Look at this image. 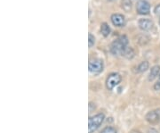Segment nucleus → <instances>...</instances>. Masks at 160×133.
Listing matches in <instances>:
<instances>
[{"label": "nucleus", "instance_id": "nucleus-1", "mask_svg": "<svg viewBox=\"0 0 160 133\" xmlns=\"http://www.w3.org/2000/svg\"><path fill=\"white\" fill-rule=\"evenodd\" d=\"M127 45H128V39L127 36L123 35L118 40L112 42V44L110 45V52L115 55H123L124 51L127 47Z\"/></svg>", "mask_w": 160, "mask_h": 133}, {"label": "nucleus", "instance_id": "nucleus-2", "mask_svg": "<svg viewBox=\"0 0 160 133\" xmlns=\"http://www.w3.org/2000/svg\"><path fill=\"white\" fill-rule=\"evenodd\" d=\"M105 116L103 113H98L94 116H92L88 120V131L89 133H93L101 125Z\"/></svg>", "mask_w": 160, "mask_h": 133}, {"label": "nucleus", "instance_id": "nucleus-3", "mask_svg": "<svg viewBox=\"0 0 160 133\" xmlns=\"http://www.w3.org/2000/svg\"><path fill=\"white\" fill-rule=\"evenodd\" d=\"M121 80H122V78H121V76H120L118 73H110L108 76V78H107L106 80L107 88L109 90H112L115 87L118 86L120 82H121Z\"/></svg>", "mask_w": 160, "mask_h": 133}, {"label": "nucleus", "instance_id": "nucleus-4", "mask_svg": "<svg viewBox=\"0 0 160 133\" xmlns=\"http://www.w3.org/2000/svg\"><path fill=\"white\" fill-rule=\"evenodd\" d=\"M89 71L93 73H99L103 70V62L100 59H93L88 64Z\"/></svg>", "mask_w": 160, "mask_h": 133}, {"label": "nucleus", "instance_id": "nucleus-5", "mask_svg": "<svg viewBox=\"0 0 160 133\" xmlns=\"http://www.w3.org/2000/svg\"><path fill=\"white\" fill-rule=\"evenodd\" d=\"M136 11L141 15L149 14L150 11V5L145 0H140L136 5Z\"/></svg>", "mask_w": 160, "mask_h": 133}, {"label": "nucleus", "instance_id": "nucleus-6", "mask_svg": "<svg viewBox=\"0 0 160 133\" xmlns=\"http://www.w3.org/2000/svg\"><path fill=\"white\" fill-rule=\"evenodd\" d=\"M146 120L150 124H156L160 121V109L150 111L146 114Z\"/></svg>", "mask_w": 160, "mask_h": 133}, {"label": "nucleus", "instance_id": "nucleus-7", "mask_svg": "<svg viewBox=\"0 0 160 133\" xmlns=\"http://www.w3.org/2000/svg\"><path fill=\"white\" fill-rule=\"evenodd\" d=\"M111 21L115 26L123 27L126 24L125 17L120 13H114L111 15Z\"/></svg>", "mask_w": 160, "mask_h": 133}, {"label": "nucleus", "instance_id": "nucleus-8", "mask_svg": "<svg viewBox=\"0 0 160 133\" xmlns=\"http://www.w3.org/2000/svg\"><path fill=\"white\" fill-rule=\"evenodd\" d=\"M138 24H139L140 30H142L144 31H150L153 28L154 25L153 21L151 20H149V19H140Z\"/></svg>", "mask_w": 160, "mask_h": 133}, {"label": "nucleus", "instance_id": "nucleus-9", "mask_svg": "<svg viewBox=\"0 0 160 133\" xmlns=\"http://www.w3.org/2000/svg\"><path fill=\"white\" fill-rule=\"evenodd\" d=\"M160 73V66L159 65H155L151 68L150 73L149 76V80H153L155 78H157L158 76Z\"/></svg>", "mask_w": 160, "mask_h": 133}, {"label": "nucleus", "instance_id": "nucleus-10", "mask_svg": "<svg viewBox=\"0 0 160 133\" xmlns=\"http://www.w3.org/2000/svg\"><path fill=\"white\" fill-rule=\"evenodd\" d=\"M100 32L104 36V37H108L109 33H110V28L109 26V24L106 22L101 23L100 25Z\"/></svg>", "mask_w": 160, "mask_h": 133}, {"label": "nucleus", "instance_id": "nucleus-11", "mask_svg": "<svg viewBox=\"0 0 160 133\" xmlns=\"http://www.w3.org/2000/svg\"><path fill=\"white\" fill-rule=\"evenodd\" d=\"M149 62L143 61V62H141L140 64L138 65V67H137V71H138V73H144V72H146L147 70L149 69Z\"/></svg>", "mask_w": 160, "mask_h": 133}, {"label": "nucleus", "instance_id": "nucleus-12", "mask_svg": "<svg viewBox=\"0 0 160 133\" xmlns=\"http://www.w3.org/2000/svg\"><path fill=\"white\" fill-rule=\"evenodd\" d=\"M122 7L126 12H130L132 9L131 0H122Z\"/></svg>", "mask_w": 160, "mask_h": 133}, {"label": "nucleus", "instance_id": "nucleus-13", "mask_svg": "<svg viewBox=\"0 0 160 133\" xmlns=\"http://www.w3.org/2000/svg\"><path fill=\"white\" fill-rule=\"evenodd\" d=\"M122 55H124V56H126L127 58L128 59H130V58H132L133 55H134V52H133V50L132 48H130V47H127L126 48V50L124 51V53Z\"/></svg>", "mask_w": 160, "mask_h": 133}, {"label": "nucleus", "instance_id": "nucleus-14", "mask_svg": "<svg viewBox=\"0 0 160 133\" xmlns=\"http://www.w3.org/2000/svg\"><path fill=\"white\" fill-rule=\"evenodd\" d=\"M94 43H95V38H94V36H93V34L89 33L88 34V46H89V47L90 48L93 47Z\"/></svg>", "mask_w": 160, "mask_h": 133}, {"label": "nucleus", "instance_id": "nucleus-15", "mask_svg": "<svg viewBox=\"0 0 160 133\" xmlns=\"http://www.w3.org/2000/svg\"><path fill=\"white\" fill-rule=\"evenodd\" d=\"M101 133H117V131H116V130L114 128H112V127H106L101 131Z\"/></svg>", "mask_w": 160, "mask_h": 133}, {"label": "nucleus", "instance_id": "nucleus-16", "mask_svg": "<svg viewBox=\"0 0 160 133\" xmlns=\"http://www.w3.org/2000/svg\"><path fill=\"white\" fill-rule=\"evenodd\" d=\"M154 12H155V13H156L157 15H160V4L158 6H157V7H155Z\"/></svg>", "mask_w": 160, "mask_h": 133}, {"label": "nucleus", "instance_id": "nucleus-17", "mask_svg": "<svg viewBox=\"0 0 160 133\" xmlns=\"http://www.w3.org/2000/svg\"><path fill=\"white\" fill-rule=\"evenodd\" d=\"M154 89H155V90H160V80L159 81H158L157 83H155V85H154Z\"/></svg>", "mask_w": 160, "mask_h": 133}, {"label": "nucleus", "instance_id": "nucleus-18", "mask_svg": "<svg viewBox=\"0 0 160 133\" xmlns=\"http://www.w3.org/2000/svg\"><path fill=\"white\" fill-rule=\"evenodd\" d=\"M148 133H158V131L156 130H154V129H149Z\"/></svg>", "mask_w": 160, "mask_h": 133}, {"label": "nucleus", "instance_id": "nucleus-19", "mask_svg": "<svg viewBox=\"0 0 160 133\" xmlns=\"http://www.w3.org/2000/svg\"><path fill=\"white\" fill-rule=\"evenodd\" d=\"M109 1H115V0H109Z\"/></svg>", "mask_w": 160, "mask_h": 133}, {"label": "nucleus", "instance_id": "nucleus-20", "mask_svg": "<svg viewBox=\"0 0 160 133\" xmlns=\"http://www.w3.org/2000/svg\"><path fill=\"white\" fill-rule=\"evenodd\" d=\"M159 80H160V75H159Z\"/></svg>", "mask_w": 160, "mask_h": 133}]
</instances>
